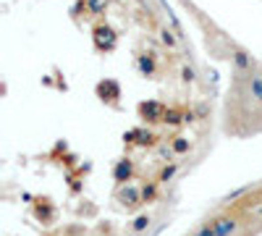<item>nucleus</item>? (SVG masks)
I'll return each mask as SVG.
<instances>
[{
	"label": "nucleus",
	"mask_w": 262,
	"mask_h": 236,
	"mask_svg": "<svg viewBox=\"0 0 262 236\" xmlns=\"http://www.w3.org/2000/svg\"><path fill=\"white\" fill-rule=\"evenodd\" d=\"M234 228H236V226H234V220H226V218H223V220H218V223H215V231H218L220 236L231 233V231H234Z\"/></svg>",
	"instance_id": "obj_1"
}]
</instances>
